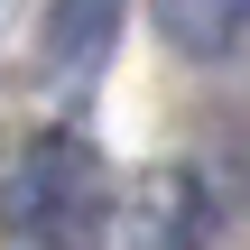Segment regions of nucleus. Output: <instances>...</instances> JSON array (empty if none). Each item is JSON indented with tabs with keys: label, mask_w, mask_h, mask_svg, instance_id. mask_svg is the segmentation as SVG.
Segmentation results:
<instances>
[{
	"label": "nucleus",
	"mask_w": 250,
	"mask_h": 250,
	"mask_svg": "<svg viewBox=\"0 0 250 250\" xmlns=\"http://www.w3.org/2000/svg\"><path fill=\"white\" fill-rule=\"evenodd\" d=\"M111 176L83 139H37L19 167H9V223L28 241H56V250H102V223H111Z\"/></svg>",
	"instance_id": "nucleus-1"
},
{
	"label": "nucleus",
	"mask_w": 250,
	"mask_h": 250,
	"mask_svg": "<svg viewBox=\"0 0 250 250\" xmlns=\"http://www.w3.org/2000/svg\"><path fill=\"white\" fill-rule=\"evenodd\" d=\"M148 19H158V37L186 46V56H223V46L250 37V0H148Z\"/></svg>",
	"instance_id": "nucleus-3"
},
{
	"label": "nucleus",
	"mask_w": 250,
	"mask_h": 250,
	"mask_svg": "<svg viewBox=\"0 0 250 250\" xmlns=\"http://www.w3.org/2000/svg\"><path fill=\"white\" fill-rule=\"evenodd\" d=\"M111 9H121V0H56V9H46V46H56L65 65H93V56L111 46Z\"/></svg>",
	"instance_id": "nucleus-4"
},
{
	"label": "nucleus",
	"mask_w": 250,
	"mask_h": 250,
	"mask_svg": "<svg viewBox=\"0 0 250 250\" xmlns=\"http://www.w3.org/2000/svg\"><path fill=\"white\" fill-rule=\"evenodd\" d=\"M204 186L186 167H148L111 195V223H102V250H204Z\"/></svg>",
	"instance_id": "nucleus-2"
}]
</instances>
